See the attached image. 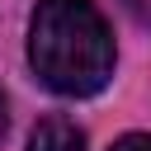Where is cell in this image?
I'll return each instance as SVG.
<instances>
[{
    "label": "cell",
    "instance_id": "cell-1",
    "mask_svg": "<svg viewBox=\"0 0 151 151\" xmlns=\"http://www.w3.org/2000/svg\"><path fill=\"white\" fill-rule=\"evenodd\" d=\"M28 61L66 99L99 94L113 76V33L94 0H42L28 24Z\"/></svg>",
    "mask_w": 151,
    "mask_h": 151
},
{
    "label": "cell",
    "instance_id": "cell-2",
    "mask_svg": "<svg viewBox=\"0 0 151 151\" xmlns=\"http://www.w3.org/2000/svg\"><path fill=\"white\" fill-rule=\"evenodd\" d=\"M28 151H85V132L71 118H42L28 137Z\"/></svg>",
    "mask_w": 151,
    "mask_h": 151
},
{
    "label": "cell",
    "instance_id": "cell-3",
    "mask_svg": "<svg viewBox=\"0 0 151 151\" xmlns=\"http://www.w3.org/2000/svg\"><path fill=\"white\" fill-rule=\"evenodd\" d=\"M109 151H151V132H127V137H118Z\"/></svg>",
    "mask_w": 151,
    "mask_h": 151
},
{
    "label": "cell",
    "instance_id": "cell-4",
    "mask_svg": "<svg viewBox=\"0 0 151 151\" xmlns=\"http://www.w3.org/2000/svg\"><path fill=\"white\" fill-rule=\"evenodd\" d=\"M123 9H127L137 24H146V28H151V0H123Z\"/></svg>",
    "mask_w": 151,
    "mask_h": 151
},
{
    "label": "cell",
    "instance_id": "cell-5",
    "mask_svg": "<svg viewBox=\"0 0 151 151\" xmlns=\"http://www.w3.org/2000/svg\"><path fill=\"white\" fill-rule=\"evenodd\" d=\"M5 123H9V118H5V94H0V137H5Z\"/></svg>",
    "mask_w": 151,
    "mask_h": 151
}]
</instances>
